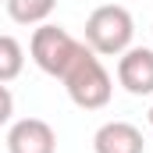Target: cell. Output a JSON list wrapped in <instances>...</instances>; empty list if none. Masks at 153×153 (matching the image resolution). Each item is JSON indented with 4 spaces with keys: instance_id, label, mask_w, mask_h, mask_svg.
<instances>
[{
    "instance_id": "1",
    "label": "cell",
    "mask_w": 153,
    "mask_h": 153,
    "mask_svg": "<svg viewBox=\"0 0 153 153\" xmlns=\"http://www.w3.org/2000/svg\"><path fill=\"white\" fill-rule=\"evenodd\" d=\"M61 82H64L71 103L82 107V111H100V107H107V103H111V93H114V82L107 75L103 61H100L85 43H82V50L75 53V61L68 64V71L61 75Z\"/></svg>"
},
{
    "instance_id": "2",
    "label": "cell",
    "mask_w": 153,
    "mask_h": 153,
    "mask_svg": "<svg viewBox=\"0 0 153 153\" xmlns=\"http://www.w3.org/2000/svg\"><path fill=\"white\" fill-rule=\"evenodd\" d=\"M135 36V22L128 7L121 4H103L85 18V46L96 57H121Z\"/></svg>"
},
{
    "instance_id": "3",
    "label": "cell",
    "mask_w": 153,
    "mask_h": 153,
    "mask_svg": "<svg viewBox=\"0 0 153 153\" xmlns=\"http://www.w3.org/2000/svg\"><path fill=\"white\" fill-rule=\"evenodd\" d=\"M78 50H82V43H78L68 29L46 25V22H43L36 32H32V39H29V53H32L36 68L43 71V75H50V78H61V75H64Z\"/></svg>"
},
{
    "instance_id": "4",
    "label": "cell",
    "mask_w": 153,
    "mask_h": 153,
    "mask_svg": "<svg viewBox=\"0 0 153 153\" xmlns=\"http://www.w3.org/2000/svg\"><path fill=\"white\" fill-rule=\"evenodd\" d=\"M117 82L132 96L153 93V46H128L117 57Z\"/></svg>"
},
{
    "instance_id": "5",
    "label": "cell",
    "mask_w": 153,
    "mask_h": 153,
    "mask_svg": "<svg viewBox=\"0 0 153 153\" xmlns=\"http://www.w3.org/2000/svg\"><path fill=\"white\" fill-rule=\"evenodd\" d=\"M7 153H57V135L43 117H22L7 132Z\"/></svg>"
},
{
    "instance_id": "6",
    "label": "cell",
    "mask_w": 153,
    "mask_h": 153,
    "mask_svg": "<svg viewBox=\"0 0 153 153\" xmlns=\"http://www.w3.org/2000/svg\"><path fill=\"white\" fill-rule=\"evenodd\" d=\"M93 153H146V139L132 121H107L93 135Z\"/></svg>"
},
{
    "instance_id": "7",
    "label": "cell",
    "mask_w": 153,
    "mask_h": 153,
    "mask_svg": "<svg viewBox=\"0 0 153 153\" xmlns=\"http://www.w3.org/2000/svg\"><path fill=\"white\" fill-rule=\"evenodd\" d=\"M4 7H7L11 22H18V25H43L53 14L57 0H7Z\"/></svg>"
},
{
    "instance_id": "8",
    "label": "cell",
    "mask_w": 153,
    "mask_h": 153,
    "mask_svg": "<svg viewBox=\"0 0 153 153\" xmlns=\"http://www.w3.org/2000/svg\"><path fill=\"white\" fill-rule=\"evenodd\" d=\"M25 68V46L14 36H0V82H14Z\"/></svg>"
},
{
    "instance_id": "9",
    "label": "cell",
    "mask_w": 153,
    "mask_h": 153,
    "mask_svg": "<svg viewBox=\"0 0 153 153\" xmlns=\"http://www.w3.org/2000/svg\"><path fill=\"white\" fill-rule=\"evenodd\" d=\"M11 114H14V96H11V89L0 82V125H7Z\"/></svg>"
},
{
    "instance_id": "10",
    "label": "cell",
    "mask_w": 153,
    "mask_h": 153,
    "mask_svg": "<svg viewBox=\"0 0 153 153\" xmlns=\"http://www.w3.org/2000/svg\"><path fill=\"white\" fill-rule=\"evenodd\" d=\"M150 125H153V107H150Z\"/></svg>"
},
{
    "instance_id": "11",
    "label": "cell",
    "mask_w": 153,
    "mask_h": 153,
    "mask_svg": "<svg viewBox=\"0 0 153 153\" xmlns=\"http://www.w3.org/2000/svg\"><path fill=\"white\" fill-rule=\"evenodd\" d=\"M0 4H7V0H0Z\"/></svg>"
}]
</instances>
